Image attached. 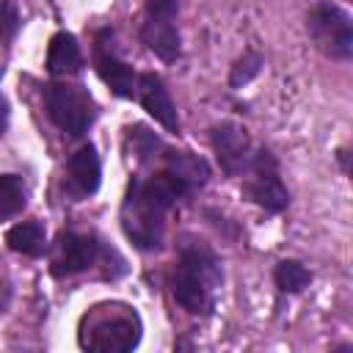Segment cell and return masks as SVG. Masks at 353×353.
I'll list each match as a JSON object with an SVG mask.
<instances>
[{
	"instance_id": "cell-1",
	"label": "cell",
	"mask_w": 353,
	"mask_h": 353,
	"mask_svg": "<svg viewBox=\"0 0 353 353\" xmlns=\"http://www.w3.org/2000/svg\"><path fill=\"white\" fill-rule=\"evenodd\" d=\"M188 196H193V190L165 165H160L149 176H132L119 210L127 240L141 251L160 248L171 207Z\"/></svg>"
},
{
	"instance_id": "cell-2",
	"label": "cell",
	"mask_w": 353,
	"mask_h": 353,
	"mask_svg": "<svg viewBox=\"0 0 353 353\" xmlns=\"http://www.w3.org/2000/svg\"><path fill=\"white\" fill-rule=\"evenodd\" d=\"M223 281L218 256L201 243H185L168 276L174 301L188 312L207 317L215 309V295Z\"/></svg>"
},
{
	"instance_id": "cell-3",
	"label": "cell",
	"mask_w": 353,
	"mask_h": 353,
	"mask_svg": "<svg viewBox=\"0 0 353 353\" xmlns=\"http://www.w3.org/2000/svg\"><path fill=\"white\" fill-rule=\"evenodd\" d=\"M141 342V317L124 303L94 306L83 320L80 345L97 353H127Z\"/></svg>"
},
{
	"instance_id": "cell-4",
	"label": "cell",
	"mask_w": 353,
	"mask_h": 353,
	"mask_svg": "<svg viewBox=\"0 0 353 353\" xmlns=\"http://www.w3.org/2000/svg\"><path fill=\"white\" fill-rule=\"evenodd\" d=\"M44 108L50 121L69 138H83L97 119L94 97L74 83H50L44 88Z\"/></svg>"
},
{
	"instance_id": "cell-5",
	"label": "cell",
	"mask_w": 353,
	"mask_h": 353,
	"mask_svg": "<svg viewBox=\"0 0 353 353\" xmlns=\"http://www.w3.org/2000/svg\"><path fill=\"white\" fill-rule=\"evenodd\" d=\"M306 30H309V39L314 41V47L325 58H331V61L353 58V19L342 6H336L331 0L312 6L309 17H306Z\"/></svg>"
},
{
	"instance_id": "cell-6",
	"label": "cell",
	"mask_w": 353,
	"mask_h": 353,
	"mask_svg": "<svg viewBox=\"0 0 353 353\" xmlns=\"http://www.w3.org/2000/svg\"><path fill=\"white\" fill-rule=\"evenodd\" d=\"M119 259V254L97 234H83V232H61L58 243L52 248V262L50 270L52 276L63 279V276H77L88 268H97L102 262Z\"/></svg>"
},
{
	"instance_id": "cell-7",
	"label": "cell",
	"mask_w": 353,
	"mask_h": 353,
	"mask_svg": "<svg viewBox=\"0 0 353 353\" xmlns=\"http://www.w3.org/2000/svg\"><path fill=\"white\" fill-rule=\"evenodd\" d=\"M176 14H179L176 0H146L141 19V41L146 44L149 52H154L165 63H174L182 52Z\"/></svg>"
},
{
	"instance_id": "cell-8",
	"label": "cell",
	"mask_w": 353,
	"mask_h": 353,
	"mask_svg": "<svg viewBox=\"0 0 353 353\" xmlns=\"http://www.w3.org/2000/svg\"><path fill=\"white\" fill-rule=\"evenodd\" d=\"M248 179H245V196L262 207L265 212H284L287 204H290V193L281 182V174H279V163L273 157L270 149H256L251 154V163L245 168Z\"/></svg>"
},
{
	"instance_id": "cell-9",
	"label": "cell",
	"mask_w": 353,
	"mask_h": 353,
	"mask_svg": "<svg viewBox=\"0 0 353 353\" xmlns=\"http://www.w3.org/2000/svg\"><path fill=\"white\" fill-rule=\"evenodd\" d=\"M94 69L99 74V80L121 99H135L138 91V72L119 58V52L113 50V30H99L97 41H94Z\"/></svg>"
},
{
	"instance_id": "cell-10",
	"label": "cell",
	"mask_w": 353,
	"mask_h": 353,
	"mask_svg": "<svg viewBox=\"0 0 353 353\" xmlns=\"http://www.w3.org/2000/svg\"><path fill=\"white\" fill-rule=\"evenodd\" d=\"M210 143H212V152L223 168L226 176H237V174H245L248 163H251V138L245 132L243 124L237 121H218L210 127Z\"/></svg>"
},
{
	"instance_id": "cell-11",
	"label": "cell",
	"mask_w": 353,
	"mask_h": 353,
	"mask_svg": "<svg viewBox=\"0 0 353 353\" xmlns=\"http://www.w3.org/2000/svg\"><path fill=\"white\" fill-rule=\"evenodd\" d=\"M135 99L141 102V108L168 132H179V116H176V105L163 83L160 74L154 72H138V91Z\"/></svg>"
},
{
	"instance_id": "cell-12",
	"label": "cell",
	"mask_w": 353,
	"mask_h": 353,
	"mask_svg": "<svg viewBox=\"0 0 353 353\" xmlns=\"http://www.w3.org/2000/svg\"><path fill=\"white\" fill-rule=\"evenodd\" d=\"M99 179H102L99 154L91 143H85L66 160V188L74 199H88L99 190Z\"/></svg>"
},
{
	"instance_id": "cell-13",
	"label": "cell",
	"mask_w": 353,
	"mask_h": 353,
	"mask_svg": "<svg viewBox=\"0 0 353 353\" xmlns=\"http://www.w3.org/2000/svg\"><path fill=\"white\" fill-rule=\"evenodd\" d=\"M44 66L52 77H69V74H77L83 69V52H80V44L72 33L66 30H58L50 44H47V58H44Z\"/></svg>"
},
{
	"instance_id": "cell-14",
	"label": "cell",
	"mask_w": 353,
	"mask_h": 353,
	"mask_svg": "<svg viewBox=\"0 0 353 353\" xmlns=\"http://www.w3.org/2000/svg\"><path fill=\"white\" fill-rule=\"evenodd\" d=\"M6 243L17 254L39 256L47 248V234H44V226L39 221H22V223H14L6 232Z\"/></svg>"
},
{
	"instance_id": "cell-15",
	"label": "cell",
	"mask_w": 353,
	"mask_h": 353,
	"mask_svg": "<svg viewBox=\"0 0 353 353\" xmlns=\"http://www.w3.org/2000/svg\"><path fill=\"white\" fill-rule=\"evenodd\" d=\"M28 204V188L19 174H0V223L19 215Z\"/></svg>"
},
{
	"instance_id": "cell-16",
	"label": "cell",
	"mask_w": 353,
	"mask_h": 353,
	"mask_svg": "<svg viewBox=\"0 0 353 353\" xmlns=\"http://www.w3.org/2000/svg\"><path fill=\"white\" fill-rule=\"evenodd\" d=\"M273 281L279 287V292H287V295H298L303 292L309 284H312V273L306 270L303 262L298 259H281L273 270Z\"/></svg>"
},
{
	"instance_id": "cell-17",
	"label": "cell",
	"mask_w": 353,
	"mask_h": 353,
	"mask_svg": "<svg viewBox=\"0 0 353 353\" xmlns=\"http://www.w3.org/2000/svg\"><path fill=\"white\" fill-rule=\"evenodd\" d=\"M127 149L135 154L138 163H149V160H157L165 146L149 127L132 124V127H127Z\"/></svg>"
},
{
	"instance_id": "cell-18",
	"label": "cell",
	"mask_w": 353,
	"mask_h": 353,
	"mask_svg": "<svg viewBox=\"0 0 353 353\" xmlns=\"http://www.w3.org/2000/svg\"><path fill=\"white\" fill-rule=\"evenodd\" d=\"M262 63H265V61H262V55H259L256 50H248V52H245V55H243V58H240V61L232 66L229 85H232V88L245 85V83H248V80H251V77H254V74L262 69Z\"/></svg>"
},
{
	"instance_id": "cell-19",
	"label": "cell",
	"mask_w": 353,
	"mask_h": 353,
	"mask_svg": "<svg viewBox=\"0 0 353 353\" xmlns=\"http://www.w3.org/2000/svg\"><path fill=\"white\" fill-rule=\"evenodd\" d=\"M17 28H19V11H17V6L11 0H0V47L14 39Z\"/></svg>"
},
{
	"instance_id": "cell-20",
	"label": "cell",
	"mask_w": 353,
	"mask_h": 353,
	"mask_svg": "<svg viewBox=\"0 0 353 353\" xmlns=\"http://www.w3.org/2000/svg\"><path fill=\"white\" fill-rule=\"evenodd\" d=\"M8 130V102H6V97L0 94V135Z\"/></svg>"
}]
</instances>
